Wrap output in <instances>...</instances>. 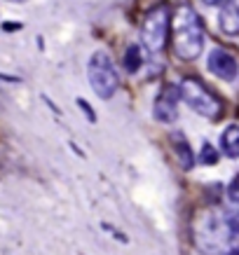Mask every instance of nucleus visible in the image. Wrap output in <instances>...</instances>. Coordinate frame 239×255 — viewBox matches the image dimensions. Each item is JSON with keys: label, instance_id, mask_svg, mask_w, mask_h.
<instances>
[{"label": "nucleus", "instance_id": "20e7f679", "mask_svg": "<svg viewBox=\"0 0 239 255\" xmlns=\"http://www.w3.org/2000/svg\"><path fill=\"white\" fill-rule=\"evenodd\" d=\"M167 33H169V7L157 5L148 12L146 21L141 26V42L148 52L157 54L167 45Z\"/></svg>", "mask_w": 239, "mask_h": 255}, {"label": "nucleus", "instance_id": "9d476101", "mask_svg": "<svg viewBox=\"0 0 239 255\" xmlns=\"http://www.w3.org/2000/svg\"><path fill=\"white\" fill-rule=\"evenodd\" d=\"M141 49L136 45H131L129 49H127V54H124V68H127V73H136V70L141 68Z\"/></svg>", "mask_w": 239, "mask_h": 255}, {"label": "nucleus", "instance_id": "2eb2a0df", "mask_svg": "<svg viewBox=\"0 0 239 255\" xmlns=\"http://www.w3.org/2000/svg\"><path fill=\"white\" fill-rule=\"evenodd\" d=\"M228 255H239V251H230V253H228Z\"/></svg>", "mask_w": 239, "mask_h": 255}, {"label": "nucleus", "instance_id": "7ed1b4c3", "mask_svg": "<svg viewBox=\"0 0 239 255\" xmlns=\"http://www.w3.org/2000/svg\"><path fill=\"white\" fill-rule=\"evenodd\" d=\"M87 78H89V85L96 92V96L103 101L113 99L117 87H120V75H117L115 66H113V61H110V56L106 52L92 54L89 66H87Z\"/></svg>", "mask_w": 239, "mask_h": 255}, {"label": "nucleus", "instance_id": "423d86ee", "mask_svg": "<svg viewBox=\"0 0 239 255\" xmlns=\"http://www.w3.org/2000/svg\"><path fill=\"white\" fill-rule=\"evenodd\" d=\"M209 70L221 80H235L239 73V66H237V59L225 52V49H214L209 54Z\"/></svg>", "mask_w": 239, "mask_h": 255}, {"label": "nucleus", "instance_id": "f8f14e48", "mask_svg": "<svg viewBox=\"0 0 239 255\" xmlns=\"http://www.w3.org/2000/svg\"><path fill=\"white\" fill-rule=\"evenodd\" d=\"M228 197H230L235 204H239V176L232 180V185L228 187Z\"/></svg>", "mask_w": 239, "mask_h": 255}, {"label": "nucleus", "instance_id": "f03ea898", "mask_svg": "<svg viewBox=\"0 0 239 255\" xmlns=\"http://www.w3.org/2000/svg\"><path fill=\"white\" fill-rule=\"evenodd\" d=\"M178 94H181V99L195 110V113H200L202 117H207V120H221L223 115V103L218 99L216 94L211 92L209 87H204L197 78H185L178 87Z\"/></svg>", "mask_w": 239, "mask_h": 255}, {"label": "nucleus", "instance_id": "dca6fc26", "mask_svg": "<svg viewBox=\"0 0 239 255\" xmlns=\"http://www.w3.org/2000/svg\"><path fill=\"white\" fill-rule=\"evenodd\" d=\"M19 2H21V0H19Z\"/></svg>", "mask_w": 239, "mask_h": 255}, {"label": "nucleus", "instance_id": "f257e3e1", "mask_svg": "<svg viewBox=\"0 0 239 255\" xmlns=\"http://www.w3.org/2000/svg\"><path fill=\"white\" fill-rule=\"evenodd\" d=\"M204 47V26L193 7H178L174 19V52L183 61H195Z\"/></svg>", "mask_w": 239, "mask_h": 255}, {"label": "nucleus", "instance_id": "0eeeda50", "mask_svg": "<svg viewBox=\"0 0 239 255\" xmlns=\"http://www.w3.org/2000/svg\"><path fill=\"white\" fill-rule=\"evenodd\" d=\"M221 147H223V152L230 157V159L239 157V127L237 124H230L223 131V136H221Z\"/></svg>", "mask_w": 239, "mask_h": 255}, {"label": "nucleus", "instance_id": "6e6552de", "mask_svg": "<svg viewBox=\"0 0 239 255\" xmlns=\"http://www.w3.org/2000/svg\"><path fill=\"white\" fill-rule=\"evenodd\" d=\"M221 31L228 35H239V7H225L218 16Z\"/></svg>", "mask_w": 239, "mask_h": 255}, {"label": "nucleus", "instance_id": "4468645a", "mask_svg": "<svg viewBox=\"0 0 239 255\" xmlns=\"http://www.w3.org/2000/svg\"><path fill=\"white\" fill-rule=\"evenodd\" d=\"M207 5H211V7H221V5H228V2H232V0H204Z\"/></svg>", "mask_w": 239, "mask_h": 255}, {"label": "nucleus", "instance_id": "ddd939ff", "mask_svg": "<svg viewBox=\"0 0 239 255\" xmlns=\"http://www.w3.org/2000/svg\"><path fill=\"white\" fill-rule=\"evenodd\" d=\"M228 227H230L235 234H239V211H235V213L228 218Z\"/></svg>", "mask_w": 239, "mask_h": 255}, {"label": "nucleus", "instance_id": "1a4fd4ad", "mask_svg": "<svg viewBox=\"0 0 239 255\" xmlns=\"http://www.w3.org/2000/svg\"><path fill=\"white\" fill-rule=\"evenodd\" d=\"M174 145H176V155H178V162H181V166H183V169H193L195 157H193V150H190V145H188L183 138H174Z\"/></svg>", "mask_w": 239, "mask_h": 255}, {"label": "nucleus", "instance_id": "9b49d317", "mask_svg": "<svg viewBox=\"0 0 239 255\" xmlns=\"http://www.w3.org/2000/svg\"><path fill=\"white\" fill-rule=\"evenodd\" d=\"M202 164H207V166H211V164L218 162V152L214 150V145H209V143H204L202 145V157H200Z\"/></svg>", "mask_w": 239, "mask_h": 255}, {"label": "nucleus", "instance_id": "39448f33", "mask_svg": "<svg viewBox=\"0 0 239 255\" xmlns=\"http://www.w3.org/2000/svg\"><path fill=\"white\" fill-rule=\"evenodd\" d=\"M178 87H164L162 92L157 94L155 99V108H153V115L160 120V122H174L178 117Z\"/></svg>", "mask_w": 239, "mask_h": 255}]
</instances>
